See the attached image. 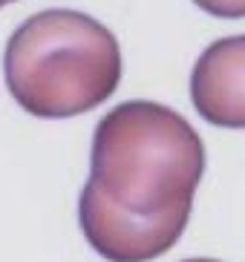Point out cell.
<instances>
[{"mask_svg":"<svg viewBox=\"0 0 245 262\" xmlns=\"http://www.w3.org/2000/svg\"><path fill=\"white\" fill-rule=\"evenodd\" d=\"M205 170L199 133L156 101L118 104L92 136L78 199L84 239L107 262H150L179 242Z\"/></svg>","mask_w":245,"mask_h":262,"instance_id":"cell-1","label":"cell"},{"mask_svg":"<svg viewBox=\"0 0 245 262\" xmlns=\"http://www.w3.org/2000/svg\"><path fill=\"white\" fill-rule=\"evenodd\" d=\"M214 17H245V0H193Z\"/></svg>","mask_w":245,"mask_h":262,"instance_id":"cell-4","label":"cell"},{"mask_svg":"<svg viewBox=\"0 0 245 262\" xmlns=\"http://www.w3.org/2000/svg\"><path fill=\"white\" fill-rule=\"evenodd\" d=\"M193 107L214 127H245V35L214 40L191 75Z\"/></svg>","mask_w":245,"mask_h":262,"instance_id":"cell-3","label":"cell"},{"mask_svg":"<svg viewBox=\"0 0 245 262\" xmlns=\"http://www.w3.org/2000/svg\"><path fill=\"white\" fill-rule=\"evenodd\" d=\"M12 98L38 118H72L107 101L121 81V49L95 17L46 9L26 17L6 43Z\"/></svg>","mask_w":245,"mask_h":262,"instance_id":"cell-2","label":"cell"},{"mask_svg":"<svg viewBox=\"0 0 245 262\" xmlns=\"http://www.w3.org/2000/svg\"><path fill=\"white\" fill-rule=\"evenodd\" d=\"M185 262H216V259H185Z\"/></svg>","mask_w":245,"mask_h":262,"instance_id":"cell-5","label":"cell"},{"mask_svg":"<svg viewBox=\"0 0 245 262\" xmlns=\"http://www.w3.org/2000/svg\"><path fill=\"white\" fill-rule=\"evenodd\" d=\"M3 3H12V0H0V6H3Z\"/></svg>","mask_w":245,"mask_h":262,"instance_id":"cell-6","label":"cell"}]
</instances>
